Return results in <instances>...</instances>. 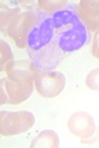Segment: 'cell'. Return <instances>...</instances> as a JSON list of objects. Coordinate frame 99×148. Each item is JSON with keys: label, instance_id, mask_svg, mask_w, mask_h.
<instances>
[{"label": "cell", "instance_id": "obj_1", "mask_svg": "<svg viewBox=\"0 0 99 148\" xmlns=\"http://www.w3.org/2000/svg\"><path fill=\"white\" fill-rule=\"evenodd\" d=\"M55 42V30L51 16L37 13V21L30 30L27 38L28 54L38 52Z\"/></svg>", "mask_w": 99, "mask_h": 148}, {"label": "cell", "instance_id": "obj_2", "mask_svg": "<svg viewBox=\"0 0 99 148\" xmlns=\"http://www.w3.org/2000/svg\"><path fill=\"white\" fill-rule=\"evenodd\" d=\"M87 40V30L81 20L55 31V42L64 53L78 51Z\"/></svg>", "mask_w": 99, "mask_h": 148}, {"label": "cell", "instance_id": "obj_3", "mask_svg": "<svg viewBox=\"0 0 99 148\" xmlns=\"http://www.w3.org/2000/svg\"><path fill=\"white\" fill-rule=\"evenodd\" d=\"M35 125V116L27 111L0 113V132L4 136L16 135L26 132Z\"/></svg>", "mask_w": 99, "mask_h": 148}, {"label": "cell", "instance_id": "obj_4", "mask_svg": "<svg viewBox=\"0 0 99 148\" xmlns=\"http://www.w3.org/2000/svg\"><path fill=\"white\" fill-rule=\"evenodd\" d=\"M37 21V14L32 11L19 13L13 18L7 28L9 36L15 40L16 46L20 49L27 47L28 34Z\"/></svg>", "mask_w": 99, "mask_h": 148}, {"label": "cell", "instance_id": "obj_5", "mask_svg": "<svg viewBox=\"0 0 99 148\" xmlns=\"http://www.w3.org/2000/svg\"><path fill=\"white\" fill-rule=\"evenodd\" d=\"M36 90L44 98H55L62 92L66 86V76L62 72L44 71L35 80Z\"/></svg>", "mask_w": 99, "mask_h": 148}, {"label": "cell", "instance_id": "obj_6", "mask_svg": "<svg viewBox=\"0 0 99 148\" xmlns=\"http://www.w3.org/2000/svg\"><path fill=\"white\" fill-rule=\"evenodd\" d=\"M5 71L7 78L14 82H34L41 73L31 60L11 61Z\"/></svg>", "mask_w": 99, "mask_h": 148}, {"label": "cell", "instance_id": "obj_7", "mask_svg": "<svg viewBox=\"0 0 99 148\" xmlns=\"http://www.w3.org/2000/svg\"><path fill=\"white\" fill-rule=\"evenodd\" d=\"M67 127L72 134L79 138H87L95 131V123L93 118L87 113H74L67 121Z\"/></svg>", "mask_w": 99, "mask_h": 148}, {"label": "cell", "instance_id": "obj_8", "mask_svg": "<svg viewBox=\"0 0 99 148\" xmlns=\"http://www.w3.org/2000/svg\"><path fill=\"white\" fill-rule=\"evenodd\" d=\"M77 15L90 33L99 31V1L82 0L77 6Z\"/></svg>", "mask_w": 99, "mask_h": 148}, {"label": "cell", "instance_id": "obj_9", "mask_svg": "<svg viewBox=\"0 0 99 148\" xmlns=\"http://www.w3.org/2000/svg\"><path fill=\"white\" fill-rule=\"evenodd\" d=\"M5 90L8 95V104L18 105L28 99L34 90L33 82H14L8 78H4Z\"/></svg>", "mask_w": 99, "mask_h": 148}, {"label": "cell", "instance_id": "obj_10", "mask_svg": "<svg viewBox=\"0 0 99 148\" xmlns=\"http://www.w3.org/2000/svg\"><path fill=\"white\" fill-rule=\"evenodd\" d=\"M50 16L55 31L80 20L77 15V11H75V9H73L72 7H66L62 10L51 13Z\"/></svg>", "mask_w": 99, "mask_h": 148}, {"label": "cell", "instance_id": "obj_11", "mask_svg": "<svg viewBox=\"0 0 99 148\" xmlns=\"http://www.w3.org/2000/svg\"><path fill=\"white\" fill-rule=\"evenodd\" d=\"M32 148H57L60 147V138L53 130H44L40 132L31 142Z\"/></svg>", "mask_w": 99, "mask_h": 148}, {"label": "cell", "instance_id": "obj_12", "mask_svg": "<svg viewBox=\"0 0 99 148\" xmlns=\"http://www.w3.org/2000/svg\"><path fill=\"white\" fill-rule=\"evenodd\" d=\"M0 47H1V60H0V70L3 71L5 70L8 64L13 61V53H12L11 47L4 42L3 40H0Z\"/></svg>", "mask_w": 99, "mask_h": 148}, {"label": "cell", "instance_id": "obj_13", "mask_svg": "<svg viewBox=\"0 0 99 148\" xmlns=\"http://www.w3.org/2000/svg\"><path fill=\"white\" fill-rule=\"evenodd\" d=\"M38 3L41 9L45 10L46 12L53 11V13H54L55 11L66 8L67 1H43V0H40V1H38Z\"/></svg>", "mask_w": 99, "mask_h": 148}, {"label": "cell", "instance_id": "obj_14", "mask_svg": "<svg viewBox=\"0 0 99 148\" xmlns=\"http://www.w3.org/2000/svg\"><path fill=\"white\" fill-rule=\"evenodd\" d=\"M20 13L18 8L15 9H4V11L1 12V30L3 32L6 28H8L9 24L13 18L15 17L16 15Z\"/></svg>", "mask_w": 99, "mask_h": 148}, {"label": "cell", "instance_id": "obj_15", "mask_svg": "<svg viewBox=\"0 0 99 148\" xmlns=\"http://www.w3.org/2000/svg\"><path fill=\"white\" fill-rule=\"evenodd\" d=\"M85 82L89 89L98 91L99 90V68L93 69L92 71H90V72L88 73Z\"/></svg>", "mask_w": 99, "mask_h": 148}, {"label": "cell", "instance_id": "obj_16", "mask_svg": "<svg viewBox=\"0 0 99 148\" xmlns=\"http://www.w3.org/2000/svg\"><path fill=\"white\" fill-rule=\"evenodd\" d=\"M92 56L99 59V31L95 33L92 42Z\"/></svg>", "mask_w": 99, "mask_h": 148}, {"label": "cell", "instance_id": "obj_17", "mask_svg": "<svg viewBox=\"0 0 99 148\" xmlns=\"http://www.w3.org/2000/svg\"><path fill=\"white\" fill-rule=\"evenodd\" d=\"M99 140V126L95 128V131L91 136L87 138H82L81 139V143H87V144H93V143L97 142Z\"/></svg>", "mask_w": 99, "mask_h": 148}]
</instances>
